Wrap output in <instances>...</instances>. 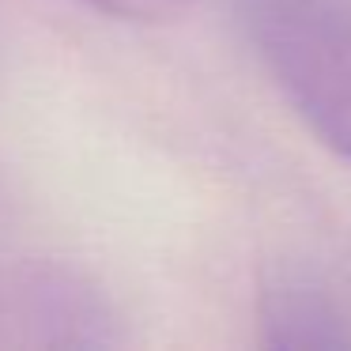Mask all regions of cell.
<instances>
[{
    "mask_svg": "<svg viewBox=\"0 0 351 351\" xmlns=\"http://www.w3.org/2000/svg\"><path fill=\"white\" fill-rule=\"evenodd\" d=\"M238 16L283 102L351 162V0H238Z\"/></svg>",
    "mask_w": 351,
    "mask_h": 351,
    "instance_id": "1",
    "label": "cell"
},
{
    "mask_svg": "<svg viewBox=\"0 0 351 351\" xmlns=\"http://www.w3.org/2000/svg\"><path fill=\"white\" fill-rule=\"evenodd\" d=\"M261 340L280 351H340L351 348L343 313L302 276H280L261 295Z\"/></svg>",
    "mask_w": 351,
    "mask_h": 351,
    "instance_id": "2",
    "label": "cell"
},
{
    "mask_svg": "<svg viewBox=\"0 0 351 351\" xmlns=\"http://www.w3.org/2000/svg\"><path fill=\"white\" fill-rule=\"evenodd\" d=\"M76 4H84V8L99 12L106 19H117V23L159 27V23L182 19L193 0H76Z\"/></svg>",
    "mask_w": 351,
    "mask_h": 351,
    "instance_id": "3",
    "label": "cell"
}]
</instances>
